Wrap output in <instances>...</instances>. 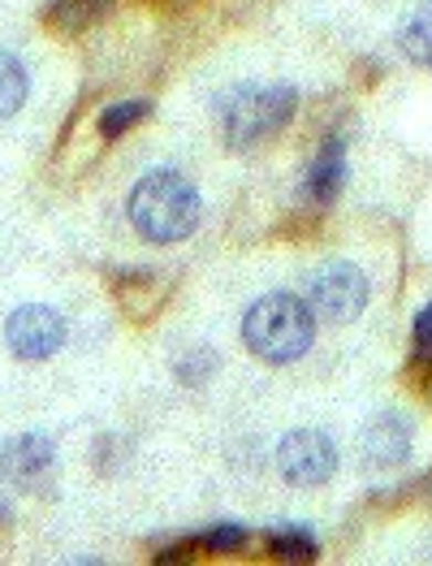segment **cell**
Here are the masks:
<instances>
[{"instance_id":"1","label":"cell","mask_w":432,"mask_h":566,"mask_svg":"<svg viewBox=\"0 0 432 566\" xmlns=\"http://www.w3.org/2000/svg\"><path fill=\"white\" fill-rule=\"evenodd\" d=\"M199 217H203L199 190L173 169H151L147 178H139V187L130 190V226L156 247H173V242L191 238Z\"/></svg>"},{"instance_id":"2","label":"cell","mask_w":432,"mask_h":566,"mask_svg":"<svg viewBox=\"0 0 432 566\" xmlns=\"http://www.w3.org/2000/svg\"><path fill=\"white\" fill-rule=\"evenodd\" d=\"M316 337V316L298 294H264L260 303H251V312L242 316V342L255 359L264 364H294L312 350Z\"/></svg>"},{"instance_id":"3","label":"cell","mask_w":432,"mask_h":566,"mask_svg":"<svg viewBox=\"0 0 432 566\" xmlns=\"http://www.w3.org/2000/svg\"><path fill=\"white\" fill-rule=\"evenodd\" d=\"M298 108L294 87L277 83V87H239L234 95H225L221 104V130L230 143H264L277 130H286L289 117Z\"/></svg>"},{"instance_id":"4","label":"cell","mask_w":432,"mask_h":566,"mask_svg":"<svg viewBox=\"0 0 432 566\" xmlns=\"http://www.w3.org/2000/svg\"><path fill=\"white\" fill-rule=\"evenodd\" d=\"M277 472L294 489H320L337 472V446L320 428H298L277 446Z\"/></svg>"},{"instance_id":"5","label":"cell","mask_w":432,"mask_h":566,"mask_svg":"<svg viewBox=\"0 0 432 566\" xmlns=\"http://www.w3.org/2000/svg\"><path fill=\"white\" fill-rule=\"evenodd\" d=\"M368 303V282L359 269L350 264H329L312 277V294H307V307L316 321H329V325H341V321H355Z\"/></svg>"},{"instance_id":"6","label":"cell","mask_w":432,"mask_h":566,"mask_svg":"<svg viewBox=\"0 0 432 566\" xmlns=\"http://www.w3.org/2000/svg\"><path fill=\"white\" fill-rule=\"evenodd\" d=\"M4 342L18 359H52L65 346V321L52 307H18L4 321Z\"/></svg>"},{"instance_id":"7","label":"cell","mask_w":432,"mask_h":566,"mask_svg":"<svg viewBox=\"0 0 432 566\" xmlns=\"http://www.w3.org/2000/svg\"><path fill=\"white\" fill-rule=\"evenodd\" d=\"M52 468V441L44 432H27V437H13L4 450H0V475L18 489H35Z\"/></svg>"},{"instance_id":"8","label":"cell","mask_w":432,"mask_h":566,"mask_svg":"<svg viewBox=\"0 0 432 566\" xmlns=\"http://www.w3.org/2000/svg\"><path fill=\"white\" fill-rule=\"evenodd\" d=\"M411 450V428L402 416H377L372 424L363 428V463L372 472H384V468H398Z\"/></svg>"},{"instance_id":"9","label":"cell","mask_w":432,"mask_h":566,"mask_svg":"<svg viewBox=\"0 0 432 566\" xmlns=\"http://www.w3.org/2000/svg\"><path fill=\"white\" fill-rule=\"evenodd\" d=\"M341 178H346V160H341V139L334 135V139L325 143V151L312 160L303 195H307L312 203H334L337 190H341Z\"/></svg>"},{"instance_id":"10","label":"cell","mask_w":432,"mask_h":566,"mask_svg":"<svg viewBox=\"0 0 432 566\" xmlns=\"http://www.w3.org/2000/svg\"><path fill=\"white\" fill-rule=\"evenodd\" d=\"M398 44H402V52H407L415 65L432 70V4L415 9V13L402 22V35H398Z\"/></svg>"},{"instance_id":"11","label":"cell","mask_w":432,"mask_h":566,"mask_svg":"<svg viewBox=\"0 0 432 566\" xmlns=\"http://www.w3.org/2000/svg\"><path fill=\"white\" fill-rule=\"evenodd\" d=\"M27 70H22V61L13 56V52H0V122L4 117H13L22 104H27Z\"/></svg>"},{"instance_id":"12","label":"cell","mask_w":432,"mask_h":566,"mask_svg":"<svg viewBox=\"0 0 432 566\" xmlns=\"http://www.w3.org/2000/svg\"><path fill=\"white\" fill-rule=\"evenodd\" d=\"M268 549L286 563H312L320 554V541L307 527H273L268 532Z\"/></svg>"},{"instance_id":"13","label":"cell","mask_w":432,"mask_h":566,"mask_svg":"<svg viewBox=\"0 0 432 566\" xmlns=\"http://www.w3.org/2000/svg\"><path fill=\"white\" fill-rule=\"evenodd\" d=\"M108 0H52L49 4V22L56 31H83L92 27L99 13H104Z\"/></svg>"},{"instance_id":"14","label":"cell","mask_w":432,"mask_h":566,"mask_svg":"<svg viewBox=\"0 0 432 566\" xmlns=\"http://www.w3.org/2000/svg\"><path fill=\"white\" fill-rule=\"evenodd\" d=\"M147 108H151L147 99H122V104H108V108L99 113V135H104V139H122L135 122H144Z\"/></svg>"},{"instance_id":"15","label":"cell","mask_w":432,"mask_h":566,"mask_svg":"<svg viewBox=\"0 0 432 566\" xmlns=\"http://www.w3.org/2000/svg\"><path fill=\"white\" fill-rule=\"evenodd\" d=\"M203 549H217V554H230V549H242L246 545V527H212L199 536Z\"/></svg>"},{"instance_id":"16","label":"cell","mask_w":432,"mask_h":566,"mask_svg":"<svg viewBox=\"0 0 432 566\" xmlns=\"http://www.w3.org/2000/svg\"><path fill=\"white\" fill-rule=\"evenodd\" d=\"M411 346H415V359L432 368V303L415 316V329H411Z\"/></svg>"},{"instance_id":"17","label":"cell","mask_w":432,"mask_h":566,"mask_svg":"<svg viewBox=\"0 0 432 566\" xmlns=\"http://www.w3.org/2000/svg\"><path fill=\"white\" fill-rule=\"evenodd\" d=\"M0 520H9V506H4V502H0Z\"/></svg>"}]
</instances>
